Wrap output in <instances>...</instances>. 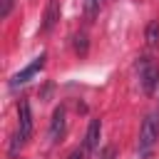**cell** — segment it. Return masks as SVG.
Here are the masks:
<instances>
[{
    "label": "cell",
    "mask_w": 159,
    "mask_h": 159,
    "mask_svg": "<svg viewBox=\"0 0 159 159\" xmlns=\"http://www.w3.org/2000/svg\"><path fill=\"white\" fill-rule=\"evenodd\" d=\"M157 139H159V114L152 112V114L144 119L142 132H139V144H137V154H139V159L149 157V152L154 149Z\"/></svg>",
    "instance_id": "1"
},
{
    "label": "cell",
    "mask_w": 159,
    "mask_h": 159,
    "mask_svg": "<svg viewBox=\"0 0 159 159\" xmlns=\"http://www.w3.org/2000/svg\"><path fill=\"white\" fill-rule=\"evenodd\" d=\"M137 72H139V84H142V89H144L147 94H154V89H157V84H159V62H157L154 57L144 55V57H139V62H137Z\"/></svg>",
    "instance_id": "2"
},
{
    "label": "cell",
    "mask_w": 159,
    "mask_h": 159,
    "mask_svg": "<svg viewBox=\"0 0 159 159\" xmlns=\"http://www.w3.org/2000/svg\"><path fill=\"white\" fill-rule=\"evenodd\" d=\"M45 60H47V55H45V52H40V55H37V57H35L30 65H25V67H22L17 75H12V80H10V89H17L20 84L30 82V80H32V77H35V75H37V72L45 67Z\"/></svg>",
    "instance_id": "3"
},
{
    "label": "cell",
    "mask_w": 159,
    "mask_h": 159,
    "mask_svg": "<svg viewBox=\"0 0 159 159\" xmlns=\"http://www.w3.org/2000/svg\"><path fill=\"white\" fill-rule=\"evenodd\" d=\"M17 132L25 139H30V134H32V112H30V102L27 99L17 102Z\"/></svg>",
    "instance_id": "4"
},
{
    "label": "cell",
    "mask_w": 159,
    "mask_h": 159,
    "mask_svg": "<svg viewBox=\"0 0 159 159\" xmlns=\"http://www.w3.org/2000/svg\"><path fill=\"white\" fill-rule=\"evenodd\" d=\"M65 124H67V112H65V107L60 104V107L52 112V119H50V142H60V139H62Z\"/></svg>",
    "instance_id": "5"
},
{
    "label": "cell",
    "mask_w": 159,
    "mask_h": 159,
    "mask_svg": "<svg viewBox=\"0 0 159 159\" xmlns=\"http://www.w3.org/2000/svg\"><path fill=\"white\" fill-rule=\"evenodd\" d=\"M60 20V0H50L47 2V10L42 15V32H50Z\"/></svg>",
    "instance_id": "6"
},
{
    "label": "cell",
    "mask_w": 159,
    "mask_h": 159,
    "mask_svg": "<svg viewBox=\"0 0 159 159\" xmlns=\"http://www.w3.org/2000/svg\"><path fill=\"white\" fill-rule=\"evenodd\" d=\"M99 132H102V122L99 119H92L89 127H87V134H84V152H94L97 144H99Z\"/></svg>",
    "instance_id": "7"
},
{
    "label": "cell",
    "mask_w": 159,
    "mask_h": 159,
    "mask_svg": "<svg viewBox=\"0 0 159 159\" xmlns=\"http://www.w3.org/2000/svg\"><path fill=\"white\" fill-rule=\"evenodd\" d=\"M144 37H147V45H149V47H157V45H159V22H157V20H152V22L147 25Z\"/></svg>",
    "instance_id": "8"
},
{
    "label": "cell",
    "mask_w": 159,
    "mask_h": 159,
    "mask_svg": "<svg viewBox=\"0 0 159 159\" xmlns=\"http://www.w3.org/2000/svg\"><path fill=\"white\" fill-rule=\"evenodd\" d=\"M75 50H77V55H80V57H84V55H87V35H84V32L75 35Z\"/></svg>",
    "instance_id": "9"
},
{
    "label": "cell",
    "mask_w": 159,
    "mask_h": 159,
    "mask_svg": "<svg viewBox=\"0 0 159 159\" xmlns=\"http://www.w3.org/2000/svg\"><path fill=\"white\" fill-rule=\"evenodd\" d=\"M25 142H27V139H25L20 132H15V134H12V142H10V157H15V154L22 149V144H25Z\"/></svg>",
    "instance_id": "10"
},
{
    "label": "cell",
    "mask_w": 159,
    "mask_h": 159,
    "mask_svg": "<svg viewBox=\"0 0 159 159\" xmlns=\"http://www.w3.org/2000/svg\"><path fill=\"white\" fill-rule=\"evenodd\" d=\"M99 5H102V0H84V12H87V17H94V15L99 12Z\"/></svg>",
    "instance_id": "11"
},
{
    "label": "cell",
    "mask_w": 159,
    "mask_h": 159,
    "mask_svg": "<svg viewBox=\"0 0 159 159\" xmlns=\"http://www.w3.org/2000/svg\"><path fill=\"white\" fill-rule=\"evenodd\" d=\"M114 157H117V149L114 147H102L97 152V159H114Z\"/></svg>",
    "instance_id": "12"
},
{
    "label": "cell",
    "mask_w": 159,
    "mask_h": 159,
    "mask_svg": "<svg viewBox=\"0 0 159 159\" xmlns=\"http://www.w3.org/2000/svg\"><path fill=\"white\" fill-rule=\"evenodd\" d=\"M12 5H15V0H2V7H0V17H7V15H10V10H12Z\"/></svg>",
    "instance_id": "13"
},
{
    "label": "cell",
    "mask_w": 159,
    "mask_h": 159,
    "mask_svg": "<svg viewBox=\"0 0 159 159\" xmlns=\"http://www.w3.org/2000/svg\"><path fill=\"white\" fill-rule=\"evenodd\" d=\"M70 159H82V149H77V152H72V154H70Z\"/></svg>",
    "instance_id": "14"
}]
</instances>
